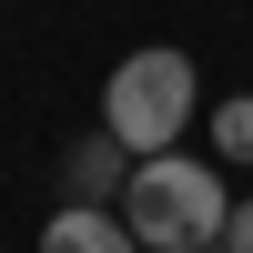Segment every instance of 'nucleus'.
I'll return each mask as SVG.
<instances>
[{
  "label": "nucleus",
  "mask_w": 253,
  "mask_h": 253,
  "mask_svg": "<svg viewBox=\"0 0 253 253\" xmlns=\"http://www.w3.org/2000/svg\"><path fill=\"white\" fill-rule=\"evenodd\" d=\"M122 223H132L142 253H213L223 223H233V203H223L213 162H193V152H142L132 182H122Z\"/></svg>",
  "instance_id": "f257e3e1"
},
{
  "label": "nucleus",
  "mask_w": 253,
  "mask_h": 253,
  "mask_svg": "<svg viewBox=\"0 0 253 253\" xmlns=\"http://www.w3.org/2000/svg\"><path fill=\"white\" fill-rule=\"evenodd\" d=\"M101 132L132 162L142 152H182V132H193V51L142 41L132 61H112V81H101Z\"/></svg>",
  "instance_id": "f03ea898"
},
{
  "label": "nucleus",
  "mask_w": 253,
  "mask_h": 253,
  "mask_svg": "<svg viewBox=\"0 0 253 253\" xmlns=\"http://www.w3.org/2000/svg\"><path fill=\"white\" fill-rule=\"evenodd\" d=\"M122 182H132V152L112 132H81L61 152V203H122Z\"/></svg>",
  "instance_id": "7ed1b4c3"
},
{
  "label": "nucleus",
  "mask_w": 253,
  "mask_h": 253,
  "mask_svg": "<svg viewBox=\"0 0 253 253\" xmlns=\"http://www.w3.org/2000/svg\"><path fill=\"white\" fill-rule=\"evenodd\" d=\"M41 253H142V243L122 223V203H61L41 223Z\"/></svg>",
  "instance_id": "20e7f679"
},
{
  "label": "nucleus",
  "mask_w": 253,
  "mask_h": 253,
  "mask_svg": "<svg viewBox=\"0 0 253 253\" xmlns=\"http://www.w3.org/2000/svg\"><path fill=\"white\" fill-rule=\"evenodd\" d=\"M213 152H223V162H253V91L213 101Z\"/></svg>",
  "instance_id": "39448f33"
},
{
  "label": "nucleus",
  "mask_w": 253,
  "mask_h": 253,
  "mask_svg": "<svg viewBox=\"0 0 253 253\" xmlns=\"http://www.w3.org/2000/svg\"><path fill=\"white\" fill-rule=\"evenodd\" d=\"M213 253H253V203H233V223H223V243Z\"/></svg>",
  "instance_id": "423d86ee"
}]
</instances>
